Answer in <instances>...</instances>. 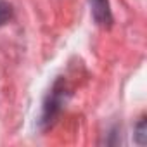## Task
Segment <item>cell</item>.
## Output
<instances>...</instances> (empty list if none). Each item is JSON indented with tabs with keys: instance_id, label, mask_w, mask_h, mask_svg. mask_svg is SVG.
<instances>
[{
	"instance_id": "6da1fadb",
	"label": "cell",
	"mask_w": 147,
	"mask_h": 147,
	"mask_svg": "<svg viewBox=\"0 0 147 147\" xmlns=\"http://www.w3.org/2000/svg\"><path fill=\"white\" fill-rule=\"evenodd\" d=\"M92 11H94V18L97 19V23L100 24H109L111 23V12H109V5L107 0H92Z\"/></svg>"
},
{
	"instance_id": "7a4b0ae2",
	"label": "cell",
	"mask_w": 147,
	"mask_h": 147,
	"mask_svg": "<svg viewBox=\"0 0 147 147\" xmlns=\"http://www.w3.org/2000/svg\"><path fill=\"white\" fill-rule=\"evenodd\" d=\"M11 16H12L11 5L0 0V24H5V23H7V21L11 19Z\"/></svg>"
}]
</instances>
